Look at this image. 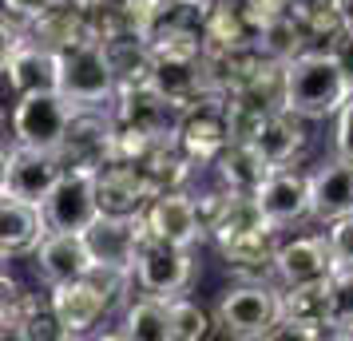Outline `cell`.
<instances>
[{
	"label": "cell",
	"mask_w": 353,
	"mask_h": 341,
	"mask_svg": "<svg viewBox=\"0 0 353 341\" xmlns=\"http://www.w3.org/2000/svg\"><path fill=\"white\" fill-rule=\"evenodd\" d=\"M112 127L115 115L112 107H76L68 119L64 143H60V163L64 167H88L96 171L112 159Z\"/></svg>",
	"instance_id": "obj_9"
},
{
	"label": "cell",
	"mask_w": 353,
	"mask_h": 341,
	"mask_svg": "<svg viewBox=\"0 0 353 341\" xmlns=\"http://www.w3.org/2000/svg\"><path fill=\"white\" fill-rule=\"evenodd\" d=\"M187 4H210V0H187Z\"/></svg>",
	"instance_id": "obj_40"
},
{
	"label": "cell",
	"mask_w": 353,
	"mask_h": 341,
	"mask_svg": "<svg viewBox=\"0 0 353 341\" xmlns=\"http://www.w3.org/2000/svg\"><path fill=\"white\" fill-rule=\"evenodd\" d=\"M28 28H32L28 36L40 40L44 48L64 52V48H72V44H80V40L92 36V17H88L83 8H76L72 0H64L60 8H52V12H44L40 20H32Z\"/></svg>",
	"instance_id": "obj_28"
},
{
	"label": "cell",
	"mask_w": 353,
	"mask_h": 341,
	"mask_svg": "<svg viewBox=\"0 0 353 341\" xmlns=\"http://www.w3.org/2000/svg\"><path fill=\"white\" fill-rule=\"evenodd\" d=\"M103 56H108V68L115 76V87H135V83L151 80V48L139 32H115L103 36Z\"/></svg>",
	"instance_id": "obj_26"
},
{
	"label": "cell",
	"mask_w": 353,
	"mask_h": 341,
	"mask_svg": "<svg viewBox=\"0 0 353 341\" xmlns=\"http://www.w3.org/2000/svg\"><path fill=\"white\" fill-rule=\"evenodd\" d=\"M334 270V254L325 234H298V238H278L274 250V278L282 286H302V282H321Z\"/></svg>",
	"instance_id": "obj_14"
},
{
	"label": "cell",
	"mask_w": 353,
	"mask_h": 341,
	"mask_svg": "<svg viewBox=\"0 0 353 341\" xmlns=\"http://www.w3.org/2000/svg\"><path fill=\"white\" fill-rule=\"evenodd\" d=\"M325 290H330V338H353V266L330 270Z\"/></svg>",
	"instance_id": "obj_31"
},
{
	"label": "cell",
	"mask_w": 353,
	"mask_h": 341,
	"mask_svg": "<svg viewBox=\"0 0 353 341\" xmlns=\"http://www.w3.org/2000/svg\"><path fill=\"white\" fill-rule=\"evenodd\" d=\"M108 338H135V341H171L167 333V298L143 293L139 302H131L123 313V329H115Z\"/></svg>",
	"instance_id": "obj_29"
},
{
	"label": "cell",
	"mask_w": 353,
	"mask_h": 341,
	"mask_svg": "<svg viewBox=\"0 0 353 341\" xmlns=\"http://www.w3.org/2000/svg\"><path fill=\"white\" fill-rule=\"evenodd\" d=\"M151 87L167 96L179 112L191 107L194 99L214 96L203 72V56H155L151 60Z\"/></svg>",
	"instance_id": "obj_17"
},
{
	"label": "cell",
	"mask_w": 353,
	"mask_h": 341,
	"mask_svg": "<svg viewBox=\"0 0 353 341\" xmlns=\"http://www.w3.org/2000/svg\"><path fill=\"white\" fill-rule=\"evenodd\" d=\"M143 211L139 214H103L83 230V242L96 258V270H128L131 274V254L143 242Z\"/></svg>",
	"instance_id": "obj_10"
},
{
	"label": "cell",
	"mask_w": 353,
	"mask_h": 341,
	"mask_svg": "<svg viewBox=\"0 0 353 341\" xmlns=\"http://www.w3.org/2000/svg\"><path fill=\"white\" fill-rule=\"evenodd\" d=\"M72 112H76V107H72L56 87H48V92H24V96H17L12 115H8L12 143L36 147V151H60Z\"/></svg>",
	"instance_id": "obj_5"
},
{
	"label": "cell",
	"mask_w": 353,
	"mask_h": 341,
	"mask_svg": "<svg viewBox=\"0 0 353 341\" xmlns=\"http://www.w3.org/2000/svg\"><path fill=\"white\" fill-rule=\"evenodd\" d=\"M143 227L151 238L171 242V246H187V250L199 238H207L203 218L194 211V198L187 191H159V195H151V203L143 207Z\"/></svg>",
	"instance_id": "obj_12"
},
{
	"label": "cell",
	"mask_w": 353,
	"mask_h": 341,
	"mask_svg": "<svg viewBox=\"0 0 353 341\" xmlns=\"http://www.w3.org/2000/svg\"><path fill=\"white\" fill-rule=\"evenodd\" d=\"M0 298H4V293H0Z\"/></svg>",
	"instance_id": "obj_41"
},
{
	"label": "cell",
	"mask_w": 353,
	"mask_h": 341,
	"mask_svg": "<svg viewBox=\"0 0 353 341\" xmlns=\"http://www.w3.org/2000/svg\"><path fill=\"white\" fill-rule=\"evenodd\" d=\"M325 242H330V254H334V270L337 266H353V214H341L334 223H325Z\"/></svg>",
	"instance_id": "obj_32"
},
{
	"label": "cell",
	"mask_w": 353,
	"mask_h": 341,
	"mask_svg": "<svg viewBox=\"0 0 353 341\" xmlns=\"http://www.w3.org/2000/svg\"><path fill=\"white\" fill-rule=\"evenodd\" d=\"M167 333L171 341H203L214 333V313L191 298H167Z\"/></svg>",
	"instance_id": "obj_30"
},
{
	"label": "cell",
	"mask_w": 353,
	"mask_h": 341,
	"mask_svg": "<svg viewBox=\"0 0 353 341\" xmlns=\"http://www.w3.org/2000/svg\"><path fill=\"white\" fill-rule=\"evenodd\" d=\"M76 8H83V12H99V8H108L112 0H72Z\"/></svg>",
	"instance_id": "obj_39"
},
{
	"label": "cell",
	"mask_w": 353,
	"mask_h": 341,
	"mask_svg": "<svg viewBox=\"0 0 353 341\" xmlns=\"http://www.w3.org/2000/svg\"><path fill=\"white\" fill-rule=\"evenodd\" d=\"M278 318H282V290L270 282H239L214 306V325H223L226 338L242 341L266 338Z\"/></svg>",
	"instance_id": "obj_4"
},
{
	"label": "cell",
	"mask_w": 353,
	"mask_h": 341,
	"mask_svg": "<svg viewBox=\"0 0 353 341\" xmlns=\"http://www.w3.org/2000/svg\"><path fill=\"white\" fill-rule=\"evenodd\" d=\"M32 262H36V274L48 286L96 270V258H92L80 230H44V238L32 246Z\"/></svg>",
	"instance_id": "obj_13"
},
{
	"label": "cell",
	"mask_w": 353,
	"mask_h": 341,
	"mask_svg": "<svg viewBox=\"0 0 353 341\" xmlns=\"http://www.w3.org/2000/svg\"><path fill=\"white\" fill-rule=\"evenodd\" d=\"M341 214H353V163L337 155L310 171V218L325 227Z\"/></svg>",
	"instance_id": "obj_16"
},
{
	"label": "cell",
	"mask_w": 353,
	"mask_h": 341,
	"mask_svg": "<svg viewBox=\"0 0 353 341\" xmlns=\"http://www.w3.org/2000/svg\"><path fill=\"white\" fill-rule=\"evenodd\" d=\"M210 167H214V175H219V187L234 191V195H254L258 187H262V179L274 171L270 163L258 155V147L242 143V139H230V143L210 159Z\"/></svg>",
	"instance_id": "obj_24"
},
{
	"label": "cell",
	"mask_w": 353,
	"mask_h": 341,
	"mask_svg": "<svg viewBox=\"0 0 353 341\" xmlns=\"http://www.w3.org/2000/svg\"><path fill=\"white\" fill-rule=\"evenodd\" d=\"M274 250H278V230H254L246 238L219 246L226 270H234L242 282H270L274 278Z\"/></svg>",
	"instance_id": "obj_25"
},
{
	"label": "cell",
	"mask_w": 353,
	"mask_h": 341,
	"mask_svg": "<svg viewBox=\"0 0 353 341\" xmlns=\"http://www.w3.org/2000/svg\"><path fill=\"white\" fill-rule=\"evenodd\" d=\"M131 282L151 298H179L194 282V258L187 246H171L143 234L131 254Z\"/></svg>",
	"instance_id": "obj_6"
},
{
	"label": "cell",
	"mask_w": 353,
	"mask_h": 341,
	"mask_svg": "<svg viewBox=\"0 0 353 341\" xmlns=\"http://www.w3.org/2000/svg\"><path fill=\"white\" fill-rule=\"evenodd\" d=\"M48 230H88L99 218V198H96V171L88 167H64L60 179L52 183V191L40 203Z\"/></svg>",
	"instance_id": "obj_7"
},
{
	"label": "cell",
	"mask_w": 353,
	"mask_h": 341,
	"mask_svg": "<svg viewBox=\"0 0 353 341\" xmlns=\"http://www.w3.org/2000/svg\"><path fill=\"white\" fill-rule=\"evenodd\" d=\"M44 211L40 203H28V198L17 195H0V250L8 258L17 254H32V246L44 238Z\"/></svg>",
	"instance_id": "obj_21"
},
{
	"label": "cell",
	"mask_w": 353,
	"mask_h": 341,
	"mask_svg": "<svg viewBox=\"0 0 353 341\" xmlns=\"http://www.w3.org/2000/svg\"><path fill=\"white\" fill-rule=\"evenodd\" d=\"M60 4H64V0H0V8L12 20H20V24H32V20H40L44 12L60 8Z\"/></svg>",
	"instance_id": "obj_34"
},
{
	"label": "cell",
	"mask_w": 353,
	"mask_h": 341,
	"mask_svg": "<svg viewBox=\"0 0 353 341\" xmlns=\"http://www.w3.org/2000/svg\"><path fill=\"white\" fill-rule=\"evenodd\" d=\"M353 83L325 48H310L282 60V107L310 119H330Z\"/></svg>",
	"instance_id": "obj_1"
},
{
	"label": "cell",
	"mask_w": 353,
	"mask_h": 341,
	"mask_svg": "<svg viewBox=\"0 0 353 341\" xmlns=\"http://www.w3.org/2000/svg\"><path fill=\"white\" fill-rule=\"evenodd\" d=\"M131 274L128 270H92L83 278H68L48 286V313L56 322L60 338H80L92 325H99V318L108 313L115 298H123Z\"/></svg>",
	"instance_id": "obj_2"
},
{
	"label": "cell",
	"mask_w": 353,
	"mask_h": 341,
	"mask_svg": "<svg viewBox=\"0 0 353 341\" xmlns=\"http://www.w3.org/2000/svg\"><path fill=\"white\" fill-rule=\"evenodd\" d=\"M60 56V72H56V92L72 103V107H112L115 103V76L108 68L103 44L96 36H88L72 48L56 52Z\"/></svg>",
	"instance_id": "obj_3"
},
{
	"label": "cell",
	"mask_w": 353,
	"mask_h": 341,
	"mask_svg": "<svg viewBox=\"0 0 353 341\" xmlns=\"http://www.w3.org/2000/svg\"><path fill=\"white\" fill-rule=\"evenodd\" d=\"M254 230H270V223H266V214H262L254 195H234V191H226V195L219 198V207H214L210 218H207V238L214 246L246 238V234H254Z\"/></svg>",
	"instance_id": "obj_22"
},
{
	"label": "cell",
	"mask_w": 353,
	"mask_h": 341,
	"mask_svg": "<svg viewBox=\"0 0 353 341\" xmlns=\"http://www.w3.org/2000/svg\"><path fill=\"white\" fill-rule=\"evenodd\" d=\"M305 119L302 115L286 112V107H278L262 119V127L250 143L258 147V155L270 163V167H290V163H298V155L305 151Z\"/></svg>",
	"instance_id": "obj_20"
},
{
	"label": "cell",
	"mask_w": 353,
	"mask_h": 341,
	"mask_svg": "<svg viewBox=\"0 0 353 341\" xmlns=\"http://www.w3.org/2000/svg\"><path fill=\"white\" fill-rule=\"evenodd\" d=\"M334 151L341 155V159H350L353 163V87H350V96L341 99V107L334 112Z\"/></svg>",
	"instance_id": "obj_33"
},
{
	"label": "cell",
	"mask_w": 353,
	"mask_h": 341,
	"mask_svg": "<svg viewBox=\"0 0 353 341\" xmlns=\"http://www.w3.org/2000/svg\"><path fill=\"white\" fill-rule=\"evenodd\" d=\"M337 20L341 28H353V0H337Z\"/></svg>",
	"instance_id": "obj_38"
},
{
	"label": "cell",
	"mask_w": 353,
	"mask_h": 341,
	"mask_svg": "<svg viewBox=\"0 0 353 341\" xmlns=\"http://www.w3.org/2000/svg\"><path fill=\"white\" fill-rule=\"evenodd\" d=\"M203 40L207 48H250L258 40V24L246 0H210L203 17Z\"/></svg>",
	"instance_id": "obj_23"
},
{
	"label": "cell",
	"mask_w": 353,
	"mask_h": 341,
	"mask_svg": "<svg viewBox=\"0 0 353 341\" xmlns=\"http://www.w3.org/2000/svg\"><path fill=\"white\" fill-rule=\"evenodd\" d=\"M294 12H325V8H337V0H290Z\"/></svg>",
	"instance_id": "obj_37"
},
{
	"label": "cell",
	"mask_w": 353,
	"mask_h": 341,
	"mask_svg": "<svg viewBox=\"0 0 353 341\" xmlns=\"http://www.w3.org/2000/svg\"><path fill=\"white\" fill-rule=\"evenodd\" d=\"M282 318L305 325L314 338H330V290L321 282H302V286H282Z\"/></svg>",
	"instance_id": "obj_27"
},
{
	"label": "cell",
	"mask_w": 353,
	"mask_h": 341,
	"mask_svg": "<svg viewBox=\"0 0 353 341\" xmlns=\"http://www.w3.org/2000/svg\"><path fill=\"white\" fill-rule=\"evenodd\" d=\"M254 198L270 227L282 230V227H294V223H305L310 218V175L298 171V163L274 167L262 179V187L254 191Z\"/></svg>",
	"instance_id": "obj_11"
},
{
	"label": "cell",
	"mask_w": 353,
	"mask_h": 341,
	"mask_svg": "<svg viewBox=\"0 0 353 341\" xmlns=\"http://www.w3.org/2000/svg\"><path fill=\"white\" fill-rule=\"evenodd\" d=\"M230 143V123H226V99L223 96H203L191 107L179 112L175 123V147L194 163L210 167V159Z\"/></svg>",
	"instance_id": "obj_8"
},
{
	"label": "cell",
	"mask_w": 353,
	"mask_h": 341,
	"mask_svg": "<svg viewBox=\"0 0 353 341\" xmlns=\"http://www.w3.org/2000/svg\"><path fill=\"white\" fill-rule=\"evenodd\" d=\"M56 72H60V56L24 32V40L8 56V64H4L0 76L8 80L12 96H24V92H48V87H56Z\"/></svg>",
	"instance_id": "obj_19"
},
{
	"label": "cell",
	"mask_w": 353,
	"mask_h": 341,
	"mask_svg": "<svg viewBox=\"0 0 353 341\" xmlns=\"http://www.w3.org/2000/svg\"><path fill=\"white\" fill-rule=\"evenodd\" d=\"M330 56L337 60V68L345 72V80L353 83V28H337V36L330 40Z\"/></svg>",
	"instance_id": "obj_35"
},
{
	"label": "cell",
	"mask_w": 353,
	"mask_h": 341,
	"mask_svg": "<svg viewBox=\"0 0 353 341\" xmlns=\"http://www.w3.org/2000/svg\"><path fill=\"white\" fill-rule=\"evenodd\" d=\"M64 163L56 151H36V147H8V195L44 203L52 183L60 179Z\"/></svg>",
	"instance_id": "obj_18"
},
{
	"label": "cell",
	"mask_w": 353,
	"mask_h": 341,
	"mask_svg": "<svg viewBox=\"0 0 353 341\" xmlns=\"http://www.w3.org/2000/svg\"><path fill=\"white\" fill-rule=\"evenodd\" d=\"M151 187L139 175L135 163L108 159L103 167H96V198L103 214H139L151 203Z\"/></svg>",
	"instance_id": "obj_15"
},
{
	"label": "cell",
	"mask_w": 353,
	"mask_h": 341,
	"mask_svg": "<svg viewBox=\"0 0 353 341\" xmlns=\"http://www.w3.org/2000/svg\"><path fill=\"white\" fill-rule=\"evenodd\" d=\"M20 40H24V32L8 20V12H0V72H4V64H8V56L17 52Z\"/></svg>",
	"instance_id": "obj_36"
}]
</instances>
